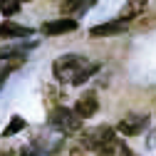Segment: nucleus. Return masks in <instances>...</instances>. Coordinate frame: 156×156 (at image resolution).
<instances>
[{"label":"nucleus","mask_w":156,"mask_h":156,"mask_svg":"<svg viewBox=\"0 0 156 156\" xmlns=\"http://www.w3.org/2000/svg\"><path fill=\"white\" fill-rule=\"evenodd\" d=\"M122 32H126V23L112 20V23L94 25V27L89 30V37H114V35H122Z\"/></svg>","instance_id":"nucleus-8"},{"label":"nucleus","mask_w":156,"mask_h":156,"mask_svg":"<svg viewBox=\"0 0 156 156\" xmlns=\"http://www.w3.org/2000/svg\"><path fill=\"white\" fill-rule=\"evenodd\" d=\"M8 74H10V67H3V65H0V87H3V82L8 80Z\"/></svg>","instance_id":"nucleus-15"},{"label":"nucleus","mask_w":156,"mask_h":156,"mask_svg":"<svg viewBox=\"0 0 156 156\" xmlns=\"http://www.w3.org/2000/svg\"><path fill=\"white\" fill-rule=\"evenodd\" d=\"M114 141V129L102 124V126H94V129H87L82 136H80V149L84 151H102L104 146H109Z\"/></svg>","instance_id":"nucleus-3"},{"label":"nucleus","mask_w":156,"mask_h":156,"mask_svg":"<svg viewBox=\"0 0 156 156\" xmlns=\"http://www.w3.org/2000/svg\"><path fill=\"white\" fill-rule=\"evenodd\" d=\"M149 126V116L146 114H126L124 119L116 124V131L122 136H139Z\"/></svg>","instance_id":"nucleus-4"},{"label":"nucleus","mask_w":156,"mask_h":156,"mask_svg":"<svg viewBox=\"0 0 156 156\" xmlns=\"http://www.w3.org/2000/svg\"><path fill=\"white\" fill-rule=\"evenodd\" d=\"M80 27V23L74 17H57V20H47L42 23L40 32L42 35H50V37H57V35H67V32H74Z\"/></svg>","instance_id":"nucleus-5"},{"label":"nucleus","mask_w":156,"mask_h":156,"mask_svg":"<svg viewBox=\"0 0 156 156\" xmlns=\"http://www.w3.org/2000/svg\"><path fill=\"white\" fill-rule=\"evenodd\" d=\"M47 124H50V129H55L62 136H72V134L82 131V119L72 109H67V107H55L47 114Z\"/></svg>","instance_id":"nucleus-2"},{"label":"nucleus","mask_w":156,"mask_h":156,"mask_svg":"<svg viewBox=\"0 0 156 156\" xmlns=\"http://www.w3.org/2000/svg\"><path fill=\"white\" fill-rule=\"evenodd\" d=\"M80 119L84 122V119H89V116H94L97 112H99V99H97V94L94 92H84L80 99L74 102V109H72Z\"/></svg>","instance_id":"nucleus-6"},{"label":"nucleus","mask_w":156,"mask_h":156,"mask_svg":"<svg viewBox=\"0 0 156 156\" xmlns=\"http://www.w3.org/2000/svg\"><path fill=\"white\" fill-rule=\"evenodd\" d=\"M149 146H154V149H156V131L149 136Z\"/></svg>","instance_id":"nucleus-18"},{"label":"nucleus","mask_w":156,"mask_h":156,"mask_svg":"<svg viewBox=\"0 0 156 156\" xmlns=\"http://www.w3.org/2000/svg\"><path fill=\"white\" fill-rule=\"evenodd\" d=\"M23 47H12V45H0V60H12V57L23 55Z\"/></svg>","instance_id":"nucleus-14"},{"label":"nucleus","mask_w":156,"mask_h":156,"mask_svg":"<svg viewBox=\"0 0 156 156\" xmlns=\"http://www.w3.org/2000/svg\"><path fill=\"white\" fill-rule=\"evenodd\" d=\"M0 156H12V151H10V149H5V151H0Z\"/></svg>","instance_id":"nucleus-19"},{"label":"nucleus","mask_w":156,"mask_h":156,"mask_svg":"<svg viewBox=\"0 0 156 156\" xmlns=\"http://www.w3.org/2000/svg\"><path fill=\"white\" fill-rule=\"evenodd\" d=\"M35 30L27 25H17L12 20L0 23V40H20V37H30Z\"/></svg>","instance_id":"nucleus-7"},{"label":"nucleus","mask_w":156,"mask_h":156,"mask_svg":"<svg viewBox=\"0 0 156 156\" xmlns=\"http://www.w3.org/2000/svg\"><path fill=\"white\" fill-rule=\"evenodd\" d=\"M97 69H99V65L89 62L82 55H62L52 62L55 80L62 82V84H72V87H82Z\"/></svg>","instance_id":"nucleus-1"},{"label":"nucleus","mask_w":156,"mask_h":156,"mask_svg":"<svg viewBox=\"0 0 156 156\" xmlns=\"http://www.w3.org/2000/svg\"><path fill=\"white\" fill-rule=\"evenodd\" d=\"M97 0H65L62 3V17H72V15H82L84 10H89Z\"/></svg>","instance_id":"nucleus-10"},{"label":"nucleus","mask_w":156,"mask_h":156,"mask_svg":"<svg viewBox=\"0 0 156 156\" xmlns=\"http://www.w3.org/2000/svg\"><path fill=\"white\" fill-rule=\"evenodd\" d=\"M149 5V0H129V3L119 10V15H116V20L119 23H131L134 17H139Z\"/></svg>","instance_id":"nucleus-9"},{"label":"nucleus","mask_w":156,"mask_h":156,"mask_svg":"<svg viewBox=\"0 0 156 156\" xmlns=\"http://www.w3.org/2000/svg\"><path fill=\"white\" fill-rule=\"evenodd\" d=\"M69 156H84V151L80 146H74V149H69Z\"/></svg>","instance_id":"nucleus-16"},{"label":"nucleus","mask_w":156,"mask_h":156,"mask_svg":"<svg viewBox=\"0 0 156 156\" xmlns=\"http://www.w3.org/2000/svg\"><path fill=\"white\" fill-rule=\"evenodd\" d=\"M23 3H30V0H0V12H3L5 17H10V15H15L17 10H20Z\"/></svg>","instance_id":"nucleus-11"},{"label":"nucleus","mask_w":156,"mask_h":156,"mask_svg":"<svg viewBox=\"0 0 156 156\" xmlns=\"http://www.w3.org/2000/svg\"><path fill=\"white\" fill-rule=\"evenodd\" d=\"M25 126H27V122L23 119V116H17V114H15L12 119H10V124L3 129V136H12V134H17V131H23Z\"/></svg>","instance_id":"nucleus-12"},{"label":"nucleus","mask_w":156,"mask_h":156,"mask_svg":"<svg viewBox=\"0 0 156 156\" xmlns=\"http://www.w3.org/2000/svg\"><path fill=\"white\" fill-rule=\"evenodd\" d=\"M97 156H124V144H119L114 139L109 146H104L102 151H97Z\"/></svg>","instance_id":"nucleus-13"},{"label":"nucleus","mask_w":156,"mask_h":156,"mask_svg":"<svg viewBox=\"0 0 156 156\" xmlns=\"http://www.w3.org/2000/svg\"><path fill=\"white\" fill-rule=\"evenodd\" d=\"M20 156H40V151H35V149H25Z\"/></svg>","instance_id":"nucleus-17"}]
</instances>
